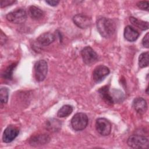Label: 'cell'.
Wrapping results in <instances>:
<instances>
[{
	"label": "cell",
	"instance_id": "obj_1",
	"mask_svg": "<svg viewBox=\"0 0 149 149\" xmlns=\"http://www.w3.org/2000/svg\"><path fill=\"white\" fill-rule=\"evenodd\" d=\"M96 24L98 33L103 37L109 38L115 32V24L110 19L101 17L97 20Z\"/></svg>",
	"mask_w": 149,
	"mask_h": 149
},
{
	"label": "cell",
	"instance_id": "obj_2",
	"mask_svg": "<svg viewBox=\"0 0 149 149\" xmlns=\"http://www.w3.org/2000/svg\"><path fill=\"white\" fill-rule=\"evenodd\" d=\"M88 119L86 114L79 112L76 113L71 119V125L75 131H81L87 126Z\"/></svg>",
	"mask_w": 149,
	"mask_h": 149
},
{
	"label": "cell",
	"instance_id": "obj_3",
	"mask_svg": "<svg viewBox=\"0 0 149 149\" xmlns=\"http://www.w3.org/2000/svg\"><path fill=\"white\" fill-rule=\"evenodd\" d=\"M127 145L134 148H147L148 146V139L141 135L133 134L127 140Z\"/></svg>",
	"mask_w": 149,
	"mask_h": 149
},
{
	"label": "cell",
	"instance_id": "obj_4",
	"mask_svg": "<svg viewBox=\"0 0 149 149\" xmlns=\"http://www.w3.org/2000/svg\"><path fill=\"white\" fill-rule=\"evenodd\" d=\"M27 15L26 10L22 8L16 9L9 12L6 18L9 22L15 24H21L25 22L27 19Z\"/></svg>",
	"mask_w": 149,
	"mask_h": 149
},
{
	"label": "cell",
	"instance_id": "obj_5",
	"mask_svg": "<svg viewBox=\"0 0 149 149\" xmlns=\"http://www.w3.org/2000/svg\"><path fill=\"white\" fill-rule=\"evenodd\" d=\"M34 72L36 80L39 82L42 81L45 79L48 72L47 62L44 59L37 61L34 66Z\"/></svg>",
	"mask_w": 149,
	"mask_h": 149
},
{
	"label": "cell",
	"instance_id": "obj_6",
	"mask_svg": "<svg viewBox=\"0 0 149 149\" xmlns=\"http://www.w3.org/2000/svg\"><path fill=\"white\" fill-rule=\"evenodd\" d=\"M81 55L84 63L87 65L95 63L98 59L97 54L90 46L85 47L81 51Z\"/></svg>",
	"mask_w": 149,
	"mask_h": 149
},
{
	"label": "cell",
	"instance_id": "obj_7",
	"mask_svg": "<svg viewBox=\"0 0 149 149\" xmlns=\"http://www.w3.org/2000/svg\"><path fill=\"white\" fill-rule=\"evenodd\" d=\"M111 123L110 122L104 118L97 119L95 122V129L97 132L102 136H105L110 134L111 132Z\"/></svg>",
	"mask_w": 149,
	"mask_h": 149
},
{
	"label": "cell",
	"instance_id": "obj_8",
	"mask_svg": "<svg viewBox=\"0 0 149 149\" xmlns=\"http://www.w3.org/2000/svg\"><path fill=\"white\" fill-rule=\"evenodd\" d=\"M109 69L104 65H99L93 70V78L95 83L102 81L109 73Z\"/></svg>",
	"mask_w": 149,
	"mask_h": 149
},
{
	"label": "cell",
	"instance_id": "obj_9",
	"mask_svg": "<svg viewBox=\"0 0 149 149\" xmlns=\"http://www.w3.org/2000/svg\"><path fill=\"white\" fill-rule=\"evenodd\" d=\"M19 134V130L13 125L8 126L4 130L2 136L3 141L6 143L12 142Z\"/></svg>",
	"mask_w": 149,
	"mask_h": 149
},
{
	"label": "cell",
	"instance_id": "obj_10",
	"mask_svg": "<svg viewBox=\"0 0 149 149\" xmlns=\"http://www.w3.org/2000/svg\"><path fill=\"white\" fill-rule=\"evenodd\" d=\"M74 23L80 29H86L91 25V19L83 14H77L73 17Z\"/></svg>",
	"mask_w": 149,
	"mask_h": 149
},
{
	"label": "cell",
	"instance_id": "obj_11",
	"mask_svg": "<svg viewBox=\"0 0 149 149\" xmlns=\"http://www.w3.org/2000/svg\"><path fill=\"white\" fill-rule=\"evenodd\" d=\"M50 141L49 136L47 134H38L32 136L29 141L31 146H38L47 144Z\"/></svg>",
	"mask_w": 149,
	"mask_h": 149
},
{
	"label": "cell",
	"instance_id": "obj_12",
	"mask_svg": "<svg viewBox=\"0 0 149 149\" xmlns=\"http://www.w3.org/2000/svg\"><path fill=\"white\" fill-rule=\"evenodd\" d=\"M133 107L139 114H144L147 109V104L145 99L142 97H137L133 101Z\"/></svg>",
	"mask_w": 149,
	"mask_h": 149
},
{
	"label": "cell",
	"instance_id": "obj_13",
	"mask_svg": "<svg viewBox=\"0 0 149 149\" xmlns=\"http://www.w3.org/2000/svg\"><path fill=\"white\" fill-rule=\"evenodd\" d=\"M55 40V36L54 34L46 32L40 34L37 38V42L41 46H48L52 43Z\"/></svg>",
	"mask_w": 149,
	"mask_h": 149
},
{
	"label": "cell",
	"instance_id": "obj_14",
	"mask_svg": "<svg viewBox=\"0 0 149 149\" xmlns=\"http://www.w3.org/2000/svg\"><path fill=\"white\" fill-rule=\"evenodd\" d=\"M98 93L101 98L107 104L109 105H113L115 103L112 93L109 91V86H104L101 87L98 90Z\"/></svg>",
	"mask_w": 149,
	"mask_h": 149
},
{
	"label": "cell",
	"instance_id": "obj_15",
	"mask_svg": "<svg viewBox=\"0 0 149 149\" xmlns=\"http://www.w3.org/2000/svg\"><path fill=\"white\" fill-rule=\"evenodd\" d=\"M124 37L130 42L135 41L139 36V33L130 26H127L124 29Z\"/></svg>",
	"mask_w": 149,
	"mask_h": 149
},
{
	"label": "cell",
	"instance_id": "obj_16",
	"mask_svg": "<svg viewBox=\"0 0 149 149\" xmlns=\"http://www.w3.org/2000/svg\"><path fill=\"white\" fill-rule=\"evenodd\" d=\"M29 15L34 20H39L43 17L44 12L39 8L35 6H31L28 10Z\"/></svg>",
	"mask_w": 149,
	"mask_h": 149
},
{
	"label": "cell",
	"instance_id": "obj_17",
	"mask_svg": "<svg viewBox=\"0 0 149 149\" xmlns=\"http://www.w3.org/2000/svg\"><path fill=\"white\" fill-rule=\"evenodd\" d=\"M46 128L52 132L58 131L61 128V122L56 119H50L46 122Z\"/></svg>",
	"mask_w": 149,
	"mask_h": 149
},
{
	"label": "cell",
	"instance_id": "obj_18",
	"mask_svg": "<svg viewBox=\"0 0 149 149\" xmlns=\"http://www.w3.org/2000/svg\"><path fill=\"white\" fill-rule=\"evenodd\" d=\"M130 22L134 26L141 30H146L148 29V22L139 20L134 17H130Z\"/></svg>",
	"mask_w": 149,
	"mask_h": 149
},
{
	"label": "cell",
	"instance_id": "obj_19",
	"mask_svg": "<svg viewBox=\"0 0 149 149\" xmlns=\"http://www.w3.org/2000/svg\"><path fill=\"white\" fill-rule=\"evenodd\" d=\"M73 111V107L70 105L62 106L58 111L57 115L60 118H65L70 115Z\"/></svg>",
	"mask_w": 149,
	"mask_h": 149
},
{
	"label": "cell",
	"instance_id": "obj_20",
	"mask_svg": "<svg viewBox=\"0 0 149 149\" xmlns=\"http://www.w3.org/2000/svg\"><path fill=\"white\" fill-rule=\"evenodd\" d=\"M17 65V63H13L11 65H9L5 70L3 72L2 76L5 80H12L13 76V70Z\"/></svg>",
	"mask_w": 149,
	"mask_h": 149
},
{
	"label": "cell",
	"instance_id": "obj_21",
	"mask_svg": "<svg viewBox=\"0 0 149 149\" xmlns=\"http://www.w3.org/2000/svg\"><path fill=\"white\" fill-rule=\"evenodd\" d=\"M149 53L148 51L141 53L139 56V65L141 68L147 67L149 63Z\"/></svg>",
	"mask_w": 149,
	"mask_h": 149
},
{
	"label": "cell",
	"instance_id": "obj_22",
	"mask_svg": "<svg viewBox=\"0 0 149 149\" xmlns=\"http://www.w3.org/2000/svg\"><path fill=\"white\" fill-rule=\"evenodd\" d=\"M9 89L7 87H1L0 90V99L1 105L6 104L9 97Z\"/></svg>",
	"mask_w": 149,
	"mask_h": 149
},
{
	"label": "cell",
	"instance_id": "obj_23",
	"mask_svg": "<svg viewBox=\"0 0 149 149\" xmlns=\"http://www.w3.org/2000/svg\"><path fill=\"white\" fill-rule=\"evenodd\" d=\"M137 6L144 10L148 11V2L147 1H139L136 3Z\"/></svg>",
	"mask_w": 149,
	"mask_h": 149
},
{
	"label": "cell",
	"instance_id": "obj_24",
	"mask_svg": "<svg viewBox=\"0 0 149 149\" xmlns=\"http://www.w3.org/2000/svg\"><path fill=\"white\" fill-rule=\"evenodd\" d=\"M16 1L13 0H1V8H5L15 3Z\"/></svg>",
	"mask_w": 149,
	"mask_h": 149
},
{
	"label": "cell",
	"instance_id": "obj_25",
	"mask_svg": "<svg viewBox=\"0 0 149 149\" xmlns=\"http://www.w3.org/2000/svg\"><path fill=\"white\" fill-rule=\"evenodd\" d=\"M148 38H149V33H147L146 34V35L144 36L143 40H142L143 46L144 47H145V48H148V47H149V40H148Z\"/></svg>",
	"mask_w": 149,
	"mask_h": 149
},
{
	"label": "cell",
	"instance_id": "obj_26",
	"mask_svg": "<svg viewBox=\"0 0 149 149\" xmlns=\"http://www.w3.org/2000/svg\"><path fill=\"white\" fill-rule=\"evenodd\" d=\"M6 41H7V37L3 33V31H1V44L2 45L3 44L6 43Z\"/></svg>",
	"mask_w": 149,
	"mask_h": 149
},
{
	"label": "cell",
	"instance_id": "obj_27",
	"mask_svg": "<svg viewBox=\"0 0 149 149\" xmlns=\"http://www.w3.org/2000/svg\"><path fill=\"white\" fill-rule=\"evenodd\" d=\"M45 2L48 3L49 5L52 6H56L59 3V1H55V0H50V1H45Z\"/></svg>",
	"mask_w": 149,
	"mask_h": 149
}]
</instances>
